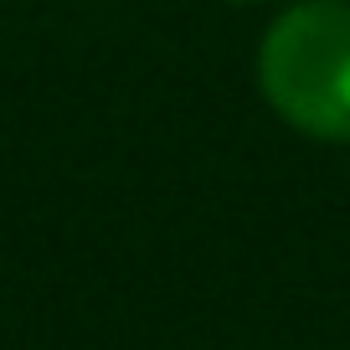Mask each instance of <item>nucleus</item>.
I'll return each instance as SVG.
<instances>
[{
	"label": "nucleus",
	"instance_id": "obj_1",
	"mask_svg": "<svg viewBox=\"0 0 350 350\" xmlns=\"http://www.w3.org/2000/svg\"><path fill=\"white\" fill-rule=\"evenodd\" d=\"M258 83L273 113L314 139H350V5L299 0L258 52Z\"/></svg>",
	"mask_w": 350,
	"mask_h": 350
}]
</instances>
